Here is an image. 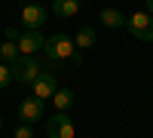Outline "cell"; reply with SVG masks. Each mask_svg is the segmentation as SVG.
Listing matches in <instances>:
<instances>
[{"instance_id": "obj_1", "label": "cell", "mask_w": 153, "mask_h": 138, "mask_svg": "<svg viewBox=\"0 0 153 138\" xmlns=\"http://www.w3.org/2000/svg\"><path fill=\"white\" fill-rule=\"evenodd\" d=\"M43 52H46L49 61H80L76 46H74V37H68V34H52L46 40Z\"/></svg>"}, {"instance_id": "obj_2", "label": "cell", "mask_w": 153, "mask_h": 138, "mask_svg": "<svg viewBox=\"0 0 153 138\" xmlns=\"http://www.w3.org/2000/svg\"><path fill=\"white\" fill-rule=\"evenodd\" d=\"M9 68H12V80H16V83H34V80L43 74L40 61H37L34 55H19Z\"/></svg>"}, {"instance_id": "obj_3", "label": "cell", "mask_w": 153, "mask_h": 138, "mask_svg": "<svg viewBox=\"0 0 153 138\" xmlns=\"http://www.w3.org/2000/svg\"><path fill=\"white\" fill-rule=\"evenodd\" d=\"M34 89V98H40V101H46V98H52L58 92V83H55V61H49V68H43V74L31 83Z\"/></svg>"}, {"instance_id": "obj_4", "label": "cell", "mask_w": 153, "mask_h": 138, "mask_svg": "<svg viewBox=\"0 0 153 138\" xmlns=\"http://www.w3.org/2000/svg\"><path fill=\"white\" fill-rule=\"evenodd\" d=\"M46 135H49V138H74V135H76V126H74V120H71L68 114L55 110V114L46 120Z\"/></svg>"}, {"instance_id": "obj_5", "label": "cell", "mask_w": 153, "mask_h": 138, "mask_svg": "<svg viewBox=\"0 0 153 138\" xmlns=\"http://www.w3.org/2000/svg\"><path fill=\"white\" fill-rule=\"evenodd\" d=\"M138 40H144V43H150L153 40V16H147V12L141 9V12H135V16H129V25H126Z\"/></svg>"}, {"instance_id": "obj_6", "label": "cell", "mask_w": 153, "mask_h": 138, "mask_svg": "<svg viewBox=\"0 0 153 138\" xmlns=\"http://www.w3.org/2000/svg\"><path fill=\"white\" fill-rule=\"evenodd\" d=\"M43 114H46V107H43L40 98L28 95V98H22V101H19V120H22V123H31V126H34L37 120H43Z\"/></svg>"}, {"instance_id": "obj_7", "label": "cell", "mask_w": 153, "mask_h": 138, "mask_svg": "<svg viewBox=\"0 0 153 138\" xmlns=\"http://www.w3.org/2000/svg\"><path fill=\"white\" fill-rule=\"evenodd\" d=\"M22 25H25V31H40L46 25V9L40 3H25L22 6Z\"/></svg>"}, {"instance_id": "obj_8", "label": "cell", "mask_w": 153, "mask_h": 138, "mask_svg": "<svg viewBox=\"0 0 153 138\" xmlns=\"http://www.w3.org/2000/svg\"><path fill=\"white\" fill-rule=\"evenodd\" d=\"M43 46H46V37L40 31H22V37H19V52L22 55H34Z\"/></svg>"}, {"instance_id": "obj_9", "label": "cell", "mask_w": 153, "mask_h": 138, "mask_svg": "<svg viewBox=\"0 0 153 138\" xmlns=\"http://www.w3.org/2000/svg\"><path fill=\"white\" fill-rule=\"evenodd\" d=\"M95 37H98V34H95L92 25H83V28L74 34V46L80 49V52H83V49H92V46H95Z\"/></svg>"}, {"instance_id": "obj_10", "label": "cell", "mask_w": 153, "mask_h": 138, "mask_svg": "<svg viewBox=\"0 0 153 138\" xmlns=\"http://www.w3.org/2000/svg\"><path fill=\"white\" fill-rule=\"evenodd\" d=\"M101 25H104V28H126V25H129V16H123L120 9H101Z\"/></svg>"}, {"instance_id": "obj_11", "label": "cell", "mask_w": 153, "mask_h": 138, "mask_svg": "<svg viewBox=\"0 0 153 138\" xmlns=\"http://www.w3.org/2000/svg\"><path fill=\"white\" fill-rule=\"evenodd\" d=\"M52 12L58 19H74L80 12V0H52Z\"/></svg>"}, {"instance_id": "obj_12", "label": "cell", "mask_w": 153, "mask_h": 138, "mask_svg": "<svg viewBox=\"0 0 153 138\" xmlns=\"http://www.w3.org/2000/svg\"><path fill=\"white\" fill-rule=\"evenodd\" d=\"M52 101H55V110L68 114V110H71V104H74V89H65V86H61V89L52 95Z\"/></svg>"}, {"instance_id": "obj_13", "label": "cell", "mask_w": 153, "mask_h": 138, "mask_svg": "<svg viewBox=\"0 0 153 138\" xmlns=\"http://www.w3.org/2000/svg\"><path fill=\"white\" fill-rule=\"evenodd\" d=\"M22 52H19V43H12V40H0V61L3 65H12Z\"/></svg>"}, {"instance_id": "obj_14", "label": "cell", "mask_w": 153, "mask_h": 138, "mask_svg": "<svg viewBox=\"0 0 153 138\" xmlns=\"http://www.w3.org/2000/svg\"><path fill=\"white\" fill-rule=\"evenodd\" d=\"M12 83V68L9 65H3V61H0V92L6 89V86Z\"/></svg>"}, {"instance_id": "obj_15", "label": "cell", "mask_w": 153, "mask_h": 138, "mask_svg": "<svg viewBox=\"0 0 153 138\" xmlns=\"http://www.w3.org/2000/svg\"><path fill=\"white\" fill-rule=\"evenodd\" d=\"M12 138H34V126H31V123H22V126L16 129V135H12Z\"/></svg>"}, {"instance_id": "obj_16", "label": "cell", "mask_w": 153, "mask_h": 138, "mask_svg": "<svg viewBox=\"0 0 153 138\" xmlns=\"http://www.w3.org/2000/svg\"><path fill=\"white\" fill-rule=\"evenodd\" d=\"M19 37H22V31L16 28V25H9V28H6V34H3V40H12V43H19Z\"/></svg>"}, {"instance_id": "obj_17", "label": "cell", "mask_w": 153, "mask_h": 138, "mask_svg": "<svg viewBox=\"0 0 153 138\" xmlns=\"http://www.w3.org/2000/svg\"><path fill=\"white\" fill-rule=\"evenodd\" d=\"M144 12H147V16H153V0H144Z\"/></svg>"}, {"instance_id": "obj_18", "label": "cell", "mask_w": 153, "mask_h": 138, "mask_svg": "<svg viewBox=\"0 0 153 138\" xmlns=\"http://www.w3.org/2000/svg\"><path fill=\"white\" fill-rule=\"evenodd\" d=\"M0 129H3V114H0Z\"/></svg>"}, {"instance_id": "obj_19", "label": "cell", "mask_w": 153, "mask_h": 138, "mask_svg": "<svg viewBox=\"0 0 153 138\" xmlns=\"http://www.w3.org/2000/svg\"><path fill=\"white\" fill-rule=\"evenodd\" d=\"M0 40H3V37H0Z\"/></svg>"}]
</instances>
